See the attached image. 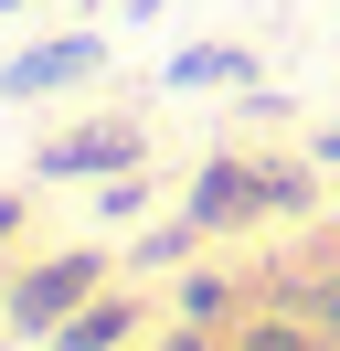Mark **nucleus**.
Here are the masks:
<instances>
[{"instance_id":"nucleus-9","label":"nucleus","mask_w":340,"mask_h":351,"mask_svg":"<svg viewBox=\"0 0 340 351\" xmlns=\"http://www.w3.org/2000/svg\"><path fill=\"white\" fill-rule=\"evenodd\" d=\"M234 351H330V341H319L298 308H276V319H245V330H234Z\"/></svg>"},{"instance_id":"nucleus-8","label":"nucleus","mask_w":340,"mask_h":351,"mask_svg":"<svg viewBox=\"0 0 340 351\" xmlns=\"http://www.w3.org/2000/svg\"><path fill=\"white\" fill-rule=\"evenodd\" d=\"M170 308H181L191 330H223V308H234V277H212V266H181V287H170Z\"/></svg>"},{"instance_id":"nucleus-2","label":"nucleus","mask_w":340,"mask_h":351,"mask_svg":"<svg viewBox=\"0 0 340 351\" xmlns=\"http://www.w3.org/2000/svg\"><path fill=\"white\" fill-rule=\"evenodd\" d=\"M106 75V32L75 22V32H42V43H21L11 64H0V107H42V96H75Z\"/></svg>"},{"instance_id":"nucleus-12","label":"nucleus","mask_w":340,"mask_h":351,"mask_svg":"<svg viewBox=\"0 0 340 351\" xmlns=\"http://www.w3.org/2000/svg\"><path fill=\"white\" fill-rule=\"evenodd\" d=\"M149 192H160L149 171H117V181H96V213H106V223H127V213H149Z\"/></svg>"},{"instance_id":"nucleus-13","label":"nucleus","mask_w":340,"mask_h":351,"mask_svg":"<svg viewBox=\"0 0 340 351\" xmlns=\"http://www.w3.org/2000/svg\"><path fill=\"white\" fill-rule=\"evenodd\" d=\"M21 213H32V202H21V192H0V256H11V234H21Z\"/></svg>"},{"instance_id":"nucleus-11","label":"nucleus","mask_w":340,"mask_h":351,"mask_svg":"<svg viewBox=\"0 0 340 351\" xmlns=\"http://www.w3.org/2000/svg\"><path fill=\"white\" fill-rule=\"evenodd\" d=\"M287 308H298V319H308L319 341L340 351V266H330V277H308V287H287Z\"/></svg>"},{"instance_id":"nucleus-15","label":"nucleus","mask_w":340,"mask_h":351,"mask_svg":"<svg viewBox=\"0 0 340 351\" xmlns=\"http://www.w3.org/2000/svg\"><path fill=\"white\" fill-rule=\"evenodd\" d=\"M319 160H330V171H340V117H330V128H319Z\"/></svg>"},{"instance_id":"nucleus-16","label":"nucleus","mask_w":340,"mask_h":351,"mask_svg":"<svg viewBox=\"0 0 340 351\" xmlns=\"http://www.w3.org/2000/svg\"><path fill=\"white\" fill-rule=\"evenodd\" d=\"M117 11H127V22H149V11H170V0H117Z\"/></svg>"},{"instance_id":"nucleus-6","label":"nucleus","mask_w":340,"mask_h":351,"mask_svg":"<svg viewBox=\"0 0 340 351\" xmlns=\"http://www.w3.org/2000/svg\"><path fill=\"white\" fill-rule=\"evenodd\" d=\"M170 96H212V86H255V43H181L160 64Z\"/></svg>"},{"instance_id":"nucleus-3","label":"nucleus","mask_w":340,"mask_h":351,"mask_svg":"<svg viewBox=\"0 0 340 351\" xmlns=\"http://www.w3.org/2000/svg\"><path fill=\"white\" fill-rule=\"evenodd\" d=\"M117 171H149V128L138 117H75L32 149V181H117Z\"/></svg>"},{"instance_id":"nucleus-5","label":"nucleus","mask_w":340,"mask_h":351,"mask_svg":"<svg viewBox=\"0 0 340 351\" xmlns=\"http://www.w3.org/2000/svg\"><path fill=\"white\" fill-rule=\"evenodd\" d=\"M138 330H149V308L127 298V287H96V298H85V308H75V319H64L42 351H127Z\"/></svg>"},{"instance_id":"nucleus-14","label":"nucleus","mask_w":340,"mask_h":351,"mask_svg":"<svg viewBox=\"0 0 340 351\" xmlns=\"http://www.w3.org/2000/svg\"><path fill=\"white\" fill-rule=\"evenodd\" d=\"M170 351H212V330H191V319H181V330H170Z\"/></svg>"},{"instance_id":"nucleus-18","label":"nucleus","mask_w":340,"mask_h":351,"mask_svg":"<svg viewBox=\"0 0 340 351\" xmlns=\"http://www.w3.org/2000/svg\"><path fill=\"white\" fill-rule=\"evenodd\" d=\"M0 11H32V0H0Z\"/></svg>"},{"instance_id":"nucleus-1","label":"nucleus","mask_w":340,"mask_h":351,"mask_svg":"<svg viewBox=\"0 0 340 351\" xmlns=\"http://www.w3.org/2000/svg\"><path fill=\"white\" fill-rule=\"evenodd\" d=\"M96 287H117V256H106V245H53V256L11 266V308H0V330H11V341H53Z\"/></svg>"},{"instance_id":"nucleus-17","label":"nucleus","mask_w":340,"mask_h":351,"mask_svg":"<svg viewBox=\"0 0 340 351\" xmlns=\"http://www.w3.org/2000/svg\"><path fill=\"white\" fill-rule=\"evenodd\" d=\"M0 308H11V266H0Z\"/></svg>"},{"instance_id":"nucleus-7","label":"nucleus","mask_w":340,"mask_h":351,"mask_svg":"<svg viewBox=\"0 0 340 351\" xmlns=\"http://www.w3.org/2000/svg\"><path fill=\"white\" fill-rule=\"evenodd\" d=\"M202 245H212L202 223H191V213H170V223H149V234L127 245V266H149V277H181V266L202 256Z\"/></svg>"},{"instance_id":"nucleus-4","label":"nucleus","mask_w":340,"mask_h":351,"mask_svg":"<svg viewBox=\"0 0 340 351\" xmlns=\"http://www.w3.org/2000/svg\"><path fill=\"white\" fill-rule=\"evenodd\" d=\"M181 213L202 223V234H255V223H266V160H245V149H212L202 171H191Z\"/></svg>"},{"instance_id":"nucleus-10","label":"nucleus","mask_w":340,"mask_h":351,"mask_svg":"<svg viewBox=\"0 0 340 351\" xmlns=\"http://www.w3.org/2000/svg\"><path fill=\"white\" fill-rule=\"evenodd\" d=\"M308 202H319V181H308V160H266V213H276V223H298V213H308Z\"/></svg>"}]
</instances>
